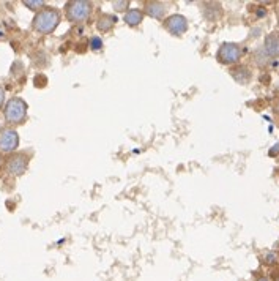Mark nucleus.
Listing matches in <instances>:
<instances>
[{"mask_svg":"<svg viewBox=\"0 0 279 281\" xmlns=\"http://www.w3.org/2000/svg\"><path fill=\"white\" fill-rule=\"evenodd\" d=\"M60 21H62V14L57 8L44 7L40 11H36L33 21H32V27L36 33L49 35L60 26Z\"/></svg>","mask_w":279,"mask_h":281,"instance_id":"nucleus-1","label":"nucleus"},{"mask_svg":"<svg viewBox=\"0 0 279 281\" xmlns=\"http://www.w3.org/2000/svg\"><path fill=\"white\" fill-rule=\"evenodd\" d=\"M27 111L29 106L22 98L13 97L4 106V117L10 125H21L27 119Z\"/></svg>","mask_w":279,"mask_h":281,"instance_id":"nucleus-2","label":"nucleus"},{"mask_svg":"<svg viewBox=\"0 0 279 281\" xmlns=\"http://www.w3.org/2000/svg\"><path fill=\"white\" fill-rule=\"evenodd\" d=\"M93 10V4L88 0H69L65 4V14L69 23L87 21Z\"/></svg>","mask_w":279,"mask_h":281,"instance_id":"nucleus-3","label":"nucleus"},{"mask_svg":"<svg viewBox=\"0 0 279 281\" xmlns=\"http://www.w3.org/2000/svg\"><path fill=\"white\" fill-rule=\"evenodd\" d=\"M241 55H243V49L237 43H222L216 52L218 62L222 65H235L240 62Z\"/></svg>","mask_w":279,"mask_h":281,"instance_id":"nucleus-4","label":"nucleus"},{"mask_svg":"<svg viewBox=\"0 0 279 281\" xmlns=\"http://www.w3.org/2000/svg\"><path fill=\"white\" fill-rule=\"evenodd\" d=\"M29 163H30V158L26 154H11L5 163V169L13 177H21L26 174Z\"/></svg>","mask_w":279,"mask_h":281,"instance_id":"nucleus-5","label":"nucleus"},{"mask_svg":"<svg viewBox=\"0 0 279 281\" xmlns=\"http://www.w3.org/2000/svg\"><path fill=\"white\" fill-rule=\"evenodd\" d=\"M162 27L172 36H183L186 32H188L190 24H188V19H186L183 14H171L164 19Z\"/></svg>","mask_w":279,"mask_h":281,"instance_id":"nucleus-6","label":"nucleus"},{"mask_svg":"<svg viewBox=\"0 0 279 281\" xmlns=\"http://www.w3.org/2000/svg\"><path fill=\"white\" fill-rule=\"evenodd\" d=\"M19 145V135L13 128L0 129V155L2 154H14Z\"/></svg>","mask_w":279,"mask_h":281,"instance_id":"nucleus-7","label":"nucleus"},{"mask_svg":"<svg viewBox=\"0 0 279 281\" xmlns=\"http://www.w3.org/2000/svg\"><path fill=\"white\" fill-rule=\"evenodd\" d=\"M264 52L267 57L270 59H276L279 57V33L271 32L265 36L264 41Z\"/></svg>","mask_w":279,"mask_h":281,"instance_id":"nucleus-8","label":"nucleus"},{"mask_svg":"<svg viewBox=\"0 0 279 281\" xmlns=\"http://www.w3.org/2000/svg\"><path fill=\"white\" fill-rule=\"evenodd\" d=\"M144 14L153 17V19H162L166 16V5L162 2H156V0H150V2L144 4Z\"/></svg>","mask_w":279,"mask_h":281,"instance_id":"nucleus-9","label":"nucleus"},{"mask_svg":"<svg viewBox=\"0 0 279 281\" xmlns=\"http://www.w3.org/2000/svg\"><path fill=\"white\" fill-rule=\"evenodd\" d=\"M123 21L129 27H137L144 21V11L141 8H129L128 11H125Z\"/></svg>","mask_w":279,"mask_h":281,"instance_id":"nucleus-10","label":"nucleus"},{"mask_svg":"<svg viewBox=\"0 0 279 281\" xmlns=\"http://www.w3.org/2000/svg\"><path fill=\"white\" fill-rule=\"evenodd\" d=\"M117 21H119L117 16H114V14H101L98 17V21H97V29L100 32H103V33L110 32V30L115 27Z\"/></svg>","mask_w":279,"mask_h":281,"instance_id":"nucleus-11","label":"nucleus"},{"mask_svg":"<svg viewBox=\"0 0 279 281\" xmlns=\"http://www.w3.org/2000/svg\"><path fill=\"white\" fill-rule=\"evenodd\" d=\"M203 16H205L207 21H218L219 17L222 16V8H221V4H216V2H208L203 5Z\"/></svg>","mask_w":279,"mask_h":281,"instance_id":"nucleus-12","label":"nucleus"},{"mask_svg":"<svg viewBox=\"0 0 279 281\" xmlns=\"http://www.w3.org/2000/svg\"><path fill=\"white\" fill-rule=\"evenodd\" d=\"M230 74H232V78L237 82H240V84H248L251 81V76H252L251 71L246 67H243V65H238V67L232 68Z\"/></svg>","mask_w":279,"mask_h":281,"instance_id":"nucleus-13","label":"nucleus"},{"mask_svg":"<svg viewBox=\"0 0 279 281\" xmlns=\"http://www.w3.org/2000/svg\"><path fill=\"white\" fill-rule=\"evenodd\" d=\"M29 10H35V11H40L41 8H44V2L43 0H24L22 2Z\"/></svg>","mask_w":279,"mask_h":281,"instance_id":"nucleus-14","label":"nucleus"},{"mask_svg":"<svg viewBox=\"0 0 279 281\" xmlns=\"http://www.w3.org/2000/svg\"><path fill=\"white\" fill-rule=\"evenodd\" d=\"M88 43H90L91 51H101L103 49V40L100 38V36H91Z\"/></svg>","mask_w":279,"mask_h":281,"instance_id":"nucleus-15","label":"nucleus"},{"mask_svg":"<svg viewBox=\"0 0 279 281\" xmlns=\"http://www.w3.org/2000/svg\"><path fill=\"white\" fill-rule=\"evenodd\" d=\"M112 7L115 11L122 13V11H128V7H129V2L128 0H115V2H112Z\"/></svg>","mask_w":279,"mask_h":281,"instance_id":"nucleus-16","label":"nucleus"},{"mask_svg":"<svg viewBox=\"0 0 279 281\" xmlns=\"http://www.w3.org/2000/svg\"><path fill=\"white\" fill-rule=\"evenodd\" d=\"M48 84V78L44 76V74H36L35 76V85L36 87H44Z\"/></svg>","mask_w":279,"mask_h":281,"instance_id":"nucleus-17","label":"nucleus"},{"mask_svg":"<svg viewBox=\"0 0 279 281\" xmlns=\"http://www.w3.org/2000/svg\"><path fill=\"white\" fill-rule=\"evenodd\" d=\"M276 262H277V256H276L274 253H268V254L265 256V264L273 266V264H276Z\"/></svg>","mask_w":279,"mask_h":281,"instance_id":"nucleus-18","label":"nucleus"},{"mask_svg":"<svg viewBox=\"0 0 279 281\" xmlns=\"http://www.w3.org/2000/svg\"><path fill=\"white\" fill-rule=\"evenodd\" d=\"M4 104H5V89L0 85V109L4 107Z\"/></svg>","mask_w":279,"mask_h":281,"instance_id":"nucleus-19","label":"nucleus"},{"mask_svg":"<svg viewBox=\"0 0 279 281\" xmlns=\"http://www.w3.org/2000/svg\"><path fill=\"white\" fill-rule=\"evenodd\" d=\"M257 281H271L268 276H260V278H257Z\"/></svg>","mask_w":279,"mask_h":281,"instance_id":"nucleus-20","label":"nucleus"},{"mask_svg":"<svg viewBox=\"0 0 279 281\" xmlns=\"http://www.w3.org/2000/svg\"><path fill=\"white\" fill-rule=\"evenodd\" d=\"M2 163H4V160H2V155H0V166H2Z\"/></svg>","mask_w":279,"mask_h":281,"instance_id":"nucleus-21","label":"nucleus"}]
</instances>
